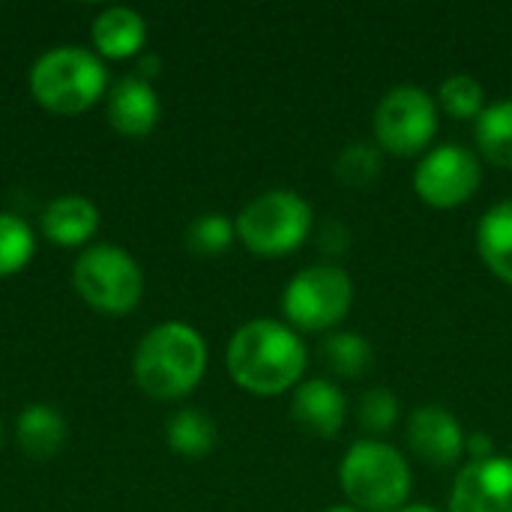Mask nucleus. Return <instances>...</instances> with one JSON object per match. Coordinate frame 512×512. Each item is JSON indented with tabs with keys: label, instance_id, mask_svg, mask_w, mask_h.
<instances>
[{
	"label": "nucleus",
	"instance_id": "4",
	"mask_svg": "<svg viewBox=\"0 0 512 512\" xmlns=\"http://www.w3.org/2000/svg\"><path fill=\"white\" fill-rule=\"evenodd\" d=\"M339 486L360 512H396L411 495V468L384 441H357L339 465Z\"/></svg>",
	"mask_w": 512,
	"mask_h": 512
},
{
	"label": "nucleus",
	"instance_id": "12",
	"mask_svg": "<svg viewBox=\"0 0 512 512\" xmlns=\"http://www.w3.org/2000/svg\"><path fill=\"white\" fill-rule=\"evenodd\" d=\"M345 393L330 381H306L294 390L291 417L315 438H333L345 423Z\"/></svg>",
	"mask_w": 512,
	"mask_h": 512
},
{
	"label": "nucleus",
	"instance_id": "21",
	"mask_svg": "<svg viewBox=\"0 0 512 512\" xmlns=\"http://www.w3.org/2000/svg\"><path fill=\"white\" fill-rule=\"evenodd\" d=\"M321 351L327 366L342 378H360L372 366V348L360 333H333Z\"/></svg>",
	"mask_w": 512,
	"mask_h": 512
},
{
	"label": "nucleus",
	"instance_id": "30",
	"mask_svg": "<svg viewBox=\"0 0 512 512\" xmlns=\"http://www.w3.org/2000/svg\"><path fill=\"white\" fill-rule=\"evenodd\" d=\"M330 512H360L357 507H336V510H330Z\"/></svg>",
	"mask_w": 512,
	"mask_h": 512
},
{
	"label": "nucleus",
	"instance_id": "29",
	"mask_svg": "<svg viewBox=\"0 0 512 512\" xmlns=\"http://www.w3.org/2000/svg\"><path fill=\"white\" fill-rule=\"evenodd\" d=\"M396 512H438V510H432V507H423V504H414V507H402V510H396Z\"/></svg>",
	"mask_w": 512,
	"mask_h": 512
},
{
	"label": "nucleus",
	"instance_id": "22",
	"mask_svg": "<svg viewBox=\"0 0 512 512\" xmlns=\"http://www.w3.org/2000/svg\"><path fill=\"white\" fill-rule=\"evenodd\" d=\"M36 240L30 225L15 213H0V279L27 267Z\"/></svg>",
	"mask_w": 512,
	"mask_h": 512
},
{
	"label": "nucleus",
	"instance_id": "25",
	"mask_svg": "<svg viewBox=\"0 0 512 512\" xmlns=\"http://www.w3.org/2000/svg\"><path fill=\"white\" fill-rule=\"evenodd\" d=\"M357 417H360V429L369 432V435H384L396 420H399V402L393 393L387 390H372L360 399V408H357Z\"/></svg>",
	"mask_w": 512,
	"mask_h": 512
},
{
	"label": "nucleus",
	"instance_id": "23",
	"mask_svg": "<svg viewBox=\"0 0 512 512\" xmlns=\"http://www.w3.org/2000/svg\"><path fill=\"white\" fill-rule=\"evenodd\" d=\"M381 174V153L366 141H354L336 159V177L351 189H366Z\"/></svg>",
	"mask_w": 512,
	"mask_h": 512
},
{
	"label": "nucleus",
	"instance_id": "5",
	"mask_svg": "<svg viewBox=\"0 0 512 512\" xmlns=\"http://www.w3.org/2000/svg\"><path fill=\"white\" fill-rule=\"evenodd\" d=\"M237 237L255 255H288L312 231V207L288 189L264 192L237 216Z\"/></svg>",
	"mask_w": 512,
	"mask_h": 512
},
{
	"label": "nucleus",
	"instance_id": "1",
	"mask_svg": "<svg viewBox=\"0 0 512 512\" xmlns=\"http://www.w3.org/2000/svg\"><path fill=\"white\" fill-rule=\"evenodd\" d=\"M231 378L255 396H279L291 390L306 372V345L279 321H249L228 345Z\"/></svg>",
	"mask_w": 512,
	"mask_h": 512
},
{
	"label": "nucleus",
	"instance_id": "31",
	"mask_svg": "<svg viewBox=\"0 0 512 512\" xmlns=\"http://www.w3.org/2000/svg\"><path fill=\"white\" fill-rule=\"evenodd\" d=\"M0 441H3V429H0Z\"/></svg>",
	"mask_w": 512,
	"mask_h": 512
},
{
	"label": "nucleus",
	"instance_id": "7",
	"mask_svg": "<svg viewBox=\"0 0 512 512\" xmlns=\"http://www.w3.org/2000/svg\"><path fill=\"white\" fill-rule=\"evenodd\" d=\"M351 300H354V285L342 267L312 264L288 282L282 309L294 327L318 333L336 327L348 315Z\"/></svg>",
	"mask_w": 512,
	"mask_h": 512
},
{
	"label": "nucleus",
	"instance_id": "13",
	"mask_svg": "<svg viewBox=\"0 0 512 512\" xmlns=\"http://www.w3.org/2000/svg\"><path fill=\"white\" fill-rule=\"evenodd\" d=\"M108 120L120 135L141 138L159 120V99L150 81L138 75H126L111 87L108 96Z\"/></svg>",
	"mask_w": 512,
	"mask_h": 512
},
{
	"label": "nucleus",
	"instance_id": "10",
	"mask_svg": "<svg viewBox=\"0 0 512 512\" xmlns=\"http://www.w3.org/2000/svg\"><path fill=\"white\" fill-rule=\"evenodd\" d=\"M450 512H512V459L489 456L459 471Z\"/></svg>",
	"mask_w": 512,
	"mask_h": 512
},
{
	"label": "nucleus",
	"instance_id": "28",
	"mask_svg": "<svg viewBox=\"0 0 512 512\" xmlns=\"http://www.w3.org/2000/svg\"><path fill=\"white\" fill-rule=\"evenodd\" d=\"M156 69H159V57H153V54H147V57H141V63H138V78H150V75H156Z\"/></svg>",
	"mask_w": 512,
	"mask_h": 512
},
{
	"label": "nucleus",
	"instance_id": "27",
	"mask_svg": "<svg viewBox=\"0 0 512 512\" xmlns=\"http://www.w3.org/2000/svg\"><path fill=\"white\" fill-rule=\"evenodd\" d=\"M465 450L474 456V462L495 456V444H492V438H489V435H483V432H474V435L465 441Z\"/></svg>",
	"mask_w": 512,
	"mask_h": 512
},
{
	"label": "nucleus",
	"instance_id": "2",
	"mask_svg": "<svg viewBox=\"0 0 512 512\" xmlns=\"http://www.w3.org/2000/svg\"><path fill=\"white\" fill-rule=\"evenodd\" d=\"M207 369V345L189 324L168 321L153 327L135 351V384L162 402L180 399L198 387Z\"/></svg>",
	"mask_w": 512,
	"mask_h": 512
},
{
	"label": "nucleus",
	"instance_id": "14",
	"mask_svg": "<svg viewBox=\"0 0 512 512\" xmlns=\"http://www.w3.org/2000/svg\"><path fill=\"white\" fill-rule=\"evenodd\" d=\"M99 228V210L81 195H63L42 213V231L54 246H81Z\"/></svg>",
	"mask_w": 512,
	"mask_h": 512
},
{
	"label": "nucleus",
	"instance_id": "24",
	"mask_svg": "<svg viewBox=\"0 0 512 512\" xmlns=\"http://www.w3.org/2000/svg\"><path fill=\"white\" fill-rule=\"evenodd\" d=\"M237 228L222 216V213H207L201 219H195L186 231V246L195 255H222L231 243H234Z\"/></svg>",
	"mask_w": 512,
	"mask_h": 512
},
{
	"label": "nucleus",
	"instance_id": "20",
	"mask_svg": "<svg viewBox=\"0 0 512 512\" xmlns=\"http://www.w3.org/2000/svg\"><path fill=\"white\" fill-rule=\"evenodd\" d=\"M438 99H441V108L456 120H477L486 111V90L471 72H456L444 78Z\"/></svg>",
	"mask_w": 512,
	"mask_h": 512
},
{
	"label": "nucleus",
	"instance_id": "18",
	"mask_svg": "<svg viewBox=\"0 0 512 512\" xmlns=\"http://www.w3.org/2000/svg\"><path fill=\"white\" fill-rule=\"evenodd\" d=\"M477 144L492 165L512 168V99L489 105L477 117Z\"/></svg>",
	"mask_w": 512,
	"mask_h": 512
},
{
	"label": "nucleus",
	"instance_id": "8",
	"mask_svg": "<svg viewBox=\"0 0 512 512\" xmlns=\"http://www.w3.org/2000/svg\"><path fill=\"white\" fill-rule=\"evenodd\" d=\"M438 132L435 99L414 84L393 87L375 108V138L387 153L417 156Z\"/></svg>",
	"mask_w": 512,
	"mask_h": 512
},
{
	"label": "nucleus",
	"instance_id": "15",
	"mask_svg": "<svg viewBox=\"0 0 512 512\" xmlns=\"http://www.w3.org/2000/svg\"><path fill=\"white\" fill-rule=\"evenodd\" d=\"M144 39H147V24L129 6H108L93 21V45L102 57L126 60L144 48Z\"/></svg>",
	"mask_w": 512,
	"mask_h": 512
},
{
	"label": "nucleus",
	"instance_id": "16",
	"mask_svg": "<svg viewBox=\"0 0 512 512\" xmlns=\"http://www.w3.org/2000/svg\"><path fill=\"white\" fill-rule=\"evenodd\" d=\"M477 249L486 267L512 285V201L495 204L477 228Z\"/></svg>",
	"mask_w": 512,
	"mask_h": 512
},
{
	"label": "nucleus",
	"instance_id": "9",
	"mask_svg": "<svg viewBox=\"0 0 512 512\" xmlns=\"http://www.w3.org/2000/svg\"><path fill=\"white\" fill-rule=\"evenodd\" d=\"M480 180H483L480 159L459 144L435 147L432 153L423 156V162L414 171L417 195L438 210L465 204L480 189Z\"/></svg>",
	"mask_w": 512,
	"mask_h": 512
},
{
	"label": "nucleus",
	"instance_id": "11",
	"mask_svg": "<svg viewBox=\"0 0 512 512\" xmlns=\"http://www.w3.org/2000/svg\"><path fill=\"white\" fill-rule=\"evenodd\" d=\"M465 432L459 420L441 405H423L408 420V447L432 468H450L465 453Z\"/></svg>",
	"mask_w": 512,
	"mask_h": 512
},
{
	"label": "nucleus",
	"instance_id": "19",
	"mask_svg": "<svg viewBox=\"0 0 512 512\" xmlns=\"http://www.w3.org/2000/svg\"><path fill=\"white\" fill-rule=\"evenodd\" d=\"M168 444L186 459H204L216 447V426L201 411H177L168 423Z\"/></svg>",
	"mask_w": 512,
	"mask_h": 512
},
{
	"label": "nucleus",
	"instance_id": "26",
	"mask_svg": "<svg viewBox=\"0 0 512 512\" xmlns=\"http://www.w3.org/2000/svg\"><path fill=\"white\" fill-rule=\"evenodd\" d=\"M318 246L324 252H333V255L345 252L348 249V228H342L339 222H327L318 234Z\"/></svg>",
	"mask_w": 512,
	"mask_h": 512
},
{
	"label": "nucleus",
	"instance_id": "17",
	"mask_svg": "<svg viewBox=\"0 0 512 512\" xmlns=\"http://www.w3.org/2000/svg\"><path fill=\"white\" fill-rule=\"evenodd\" d=\"M66 441V423L51 405H27L18 417V444L30 459H51Z\"/></svg>",
	"mask_w": 512,
	"mask_h": 512
},
{
	"label": "nucleus",
	"instance_id": "6",
	"mask_svg": "<svg viewBox=\"0 0 512 512\" xmlns=\"http://www.w3.org/2000/svg\"><path fill=\"white\" fill-rule=\"evenodd\" d=\"M75 291L87 306L105 315H129L144 294V276L135 258L117 246L87 249L72 270Z\"/></svg>",
	"mask_w": 512,
	"mask_h": 512
},
{
	"label": "nucleus",
	"instance_id": "3",
	"mask_svg": "<svg viewBox=\"0 0 512 512\" xmlns=\"http://www.w3.org/2000/svg\"><path fill=\"white\" fill-rule=\"evenodd\" d=\"M108 87L102 60L78 45L45 51L30 69V93L51 114H81Z\"/></svg>",
	"mask_w": 512,
	"mask_h": 512
}]
</instances>
